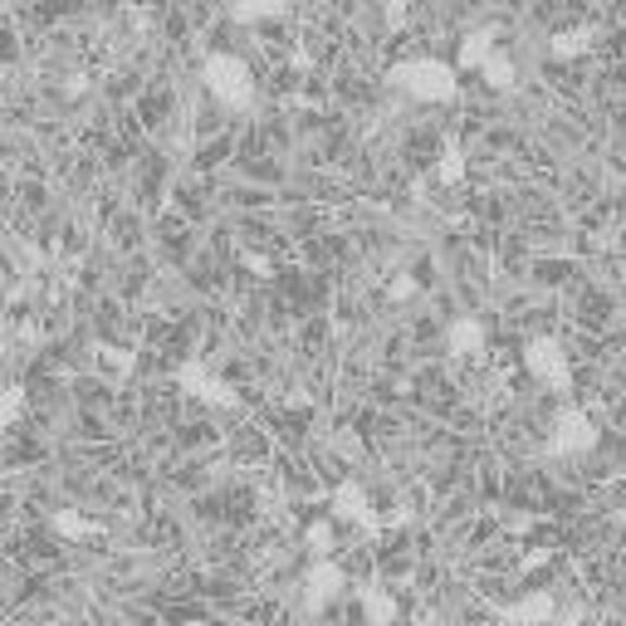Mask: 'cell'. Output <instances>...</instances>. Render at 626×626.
I'll list each match as a JSON object with an SVG mask.
<instances>
[{
	"mask_svg": "<svg viewBox=\"0 0 626 626\" xmlns=\"http://www.w3.org/2000/svg\"><path fill=\"white\" fill-rule=\"evenodd\" d=\"M186 626H205V622H186Z\"/></svg>",
	"mask_w": 626,
	"mask_h": 626,
	"instance_id": "cell-4",
	"label": "cell"
},
{
	"mask_svg": "<svg viewBox=\"0 0 626 626\" xmlns=\"http://www.w3.org/2000/svg\"><path fill=\"white\" fill-rule=\"evenodd\" d=\"M54 528L64 538H88V534H93V524H88L84 514H74V509H68V514H54Z\"/></svg>",
	"mask_w": 626,
	"mask_h": 626,
	"instance_id": "cell-3",
	"label": "cell"
},
{
	"mask_svg": "<svg viewBox=\"0 0 626 626\" xmlns=\"http://www.w3.org/2000/svg\"><path fill=\"white\" fill-rule=\"evenodd\" d=\"M20 411H25V391L5 387V391H0V436H5V430L20 421Z\"/></svg>",
	"mask_w": 626,
	"mask_h": 626,
	"instance_id": "cell-1",
	"label": "cell"
},
{
	"mask_svg": "<svg viewBox=\"0 0 626 626\" xmlns=\"http://www.w3.org/2000/svg\"><path fill=\"white\" fill-rule=\"evenodd\" d=\"M362 606H367L372 622H391V616H397V602H391L381 587H367V592H362Z\"/></svg>",
	"mask_w": 626,
	"mask_h": 626,
	"instance_id": "cell-2",
	"label": "cell"
}]
</instances>
